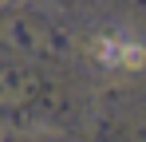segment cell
Returning a JSON list of instances; mask_svg holds the SVG:
<instances>
[{
  "mask_svg": "<svg viewBox=\"0 0 146 142\" xmlns=\"http://www.w3.org/2000/svg\"><path fill=\"white\" fill-rule=\"evenodd\" d=\"M146 51L138 44H119V67H142Z\"/></svg>",
  "mask_w": 146,
  "mask_h": 142,
  "instance_id": "6da1fadb",
  "label": "cell"
},
{
  "mask_svg": "<svg viewBox=\"0 0 146 142\" xmlns=\"http://www.w3.org/2000/svg\"><path fill=\"white\" fill-rule=\"evenodd\" d=\"M119 44H122V40H111V36L99 40V59L111 63V67H119Z\"/></svg>",
  "mask_w": 146,
  "mask_h": 142,
  "instance_id": "7a4b0ae2",
  "label": "cell"
}]
</instances>
